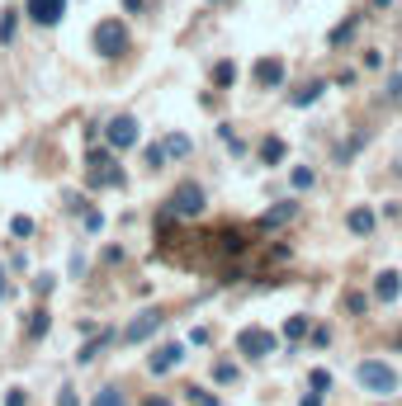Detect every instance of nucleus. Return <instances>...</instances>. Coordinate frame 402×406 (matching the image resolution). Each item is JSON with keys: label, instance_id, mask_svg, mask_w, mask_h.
<instances>
[{"label": "nucleus", "instance_id": "f257e3e1", "mask_svg": "<svg viewBox=\"0 0 402 406\" xmlns=\"http://www.w3.org/2000/svg\"><path fill=\"white\" fill-rule=\"evenodd\" d=\"M237 350L246 355V359H265V355H275L280 350V335L275 331H265V326H246L237 335Z\"/></svg>", "mask_w": 402, "mask_h": 406}, {"label": "nucleus", "instance_id": "f03ea898", "mask_svg": "<svg viewBox=\"0 0 402 406\" xmlns=\"http://www.w3.org/2000/svg\"><path fill=\"white\" fill-rule=\"evenodd\" d=\"M199 213H203V189L180 184V189L170 194V203L161 208V222H170V217H199Z\"/></svg>", "mask_w": 402, "mask_h": 406}, {"label": "nucleus", "instance_id": "7ed1b4c3", "mask_svg": "<svg viewBox=\"0 0 402 406\" xmlns=\"http://www.w3.org/2000/svg\"><path fill=\"white\" fill-rule=\"evenodd\" d=\"M360 383L369 392H379V397H393V392H398V373L388 364H379V359H364L360 364Z\"/></svg>", "mask_w": 402, "mask_h": 406}, {"label": "nucleus", "instance_id": "20e7f679", "mask_svg": "<svg viewBox=\"0 0 402 406\" xmlns=\"http://www.w3.org/2000/svg\"><path fill=\"white\" fill-rule=\"evenodd\" d=\"M123 47H128V34H123L119 19H104L100 29H95V52L100 57H119Z\"/></svg>", "mask_w": 402, "mask_h": 406}, {"label": "nucleus", "instance_id": "39448f33", "mask_svg": "<svg viewBox=\"0 0 402 406\" xmlns=\"http://www.w3.org/2000/svg\"><path fill=\"white\" fill-rule=\"evenodd\" d=\"M90 175H85V184L90 189H104V184H123V170H114V165L104 161V152H90Z\"/></svg>", "mask_w": 402, "mask_h": 406}, {"label": "nucleus", "instance_id": "423d86ee", "mask_svg": "<svg viewBox=\"0 0 402 406\" xmlns=\"http://www.w3.org/2000/svg\"><path fill=\"white\" fill-rule=\"evenodd\" d=\"M137 137H142V132H137V119H128V114H123V119L109 123V147H114V152L137 147Z\"/></svg>", "mask_w": 402, "mask_h": 406}, {"label": "nucleus", "instance_id": "0eeeda50", "mask_svg": "<svg viewBox=\"0 0 402 406\" xmlns=\"http://www.w3.org/2000/svg\"><path fill=\"white\" fill-rule=\"evenodd\" d=\"M62 14H67V0H29V19L34 24H62Z\"/></svg>", "mask_w": 402, "mask_h": 406}, {"label": "nucleus", "instance_id": "6e6552de", "mask_svg": "<svg viewBox=\"0 0 402 406\" xmlns=\"http://www.w3.org/2000/svg\"><path fill=\"white\" fill-rule=\"evenodd\" d=\"M161 322H166L161 312H142L137 322H133V326H128V331H123V345H137V340H147L152 331H161Z\"/></svg>", "mask_w": 402, "mask_h": 406}, {"label": "nucleus", "instance_id": "1a4fd4ad", "mask_svg": "<svg viewBox=\"0 0 402 406\" xmlns=\"http://www.w3.org/2000/svg\"><path fill=\"white\" fill-rule=\"evenodd\" d=\"M256 81L265 85V90L284 85V62H280V57H260V62H256Z\"/></svg>", "mask_w": 402, "mask_h": 406}, {"label": "nucleus", "instance_id": "9d476101", "mask_svg": "<svg viewBox=\"0 0 402 406\" xmlns=\"http://www.w3.org/2000/svg\"><path fill=\"white\" fill-rule=\"evenodd\" d=\"M293 217H298V203H293V199H284V203H275V208H270V213L260 217V227H265V232H275V227L293 222Z\"/></svg>", "mask_w": 402, "mask_h": 406}, {"label": "nucleus", "instance_id": "9b49d317", "mask_svg": "<svg viewBox=\"0 0 402 406\" xmlns=\"http://www.w3.org/2000/svg\"><path fill=\"white\" fill-rule=\"evenodd\" d=\"M180 359H185V350H180V345H161L157 355L147 359V368H152V373H170V368L180 364Z\"/></svg>", "mask_w": 402, "mask_h": 406}, {"label": "nucleus", "instance_id": "f8f14e48", "mask_svg": "<svg viewBox=\"0 0 402 406\" xmlns=\"http://www.w3.org/2000/svg\"><path fill=\"white\" fill-rule=\"evenodd\" d=\"M109 340H114V335H109V331H95V335H90V345H80V364H95V359H100V350H104V345H109Z\"/></svg>", "mask_w": 402, "mask_h": 406}, {"label": "nucleus", "instance_id": "ddd939ff", "mask_svg": "<svg viewBox=\"0 0 402 406\" xmlns=\"http://www.w3.org/2000/svg\"><path fill=\"white\" fill-rule=\"evenodd\" d=\"M374 293H379V298H383V302H393V298H398V293H402V284H398V274H393V270H383V274H379V279H374Z\"/></svg>", "mask_w": 402, "mask_h": 406}, {"label": "nucleus", "instance_id": "4468645a", "mask_svg": "<svg viewBox=\"0 0 402 406\" xmlns=\"http://www.w3.org/2000/svg\"><path fill=\"white\" fill-rule=\"evenodd\" d=\"M284 156H289L284 137H265V142H260V161H265V165H280Z\"/></svg>", "mask_w": 402, "mask_h": 406}, {"label": "nucleus", "instance_id": "2eb2a0df", "mask_svg": "<svg viewBox=\"0 0 402 406\" xmlns=\"http://www.w3.org/2000/svg\"><path fill=\"white\" fill-rule=\"evenodd\" d=\"M346 227H350L355 237H369V232H374V213H369V208H355V213L346 217Z\"/></svg>", "mask_w": 402, "mask_h": 406}, {"label": "nucleus", "instance_id": "dca6fc26", "mask_svg": "<svg viewBox=\"0 0 402 406\" xmlns=\"http://www.w3.org/2000/svg\"><path fill=\"white\" fill-rule=\"evenodd\" d=\"M322 90H326V81H313V85H303V90H293L289 99H293L298 109H308V104H317V99H322Z\"/></svg>", "mask_w": 402, "mask_h": 406}, {"label": "nucleus", "instance_id": "f3484780", "mask_svg": "<svg viewBox=\"0 0 402 406\" xmlns=\"http://www.w3.org/2000/svg\"><path fill=\"white\" fill-rule=\"evenodd\" d=\"M213 85H218V90H232V85H237V67H232V62H218V67H213Z\"/></svg>", "mask_w": 402, "mask_h": 406}, {"label": "nucleus", "instance_id": "a211bd4d", "mask_svg": "<svg viewBox=\"0 0 402 406\" xmlns=\"http://www.w3.org/2000/svg\"><path fill=\"white\" fill-rule=\"evenodd\" d=\"M166 156H190V137H185V132L166 137Z\"/></svg>", "mask_w": 402, "mask_h": 406}, {"label": "nucleus", "instance_id": "6ab92c4d", "mask_svg": "<svg viewBox=\"0 0 402 406\" xmlns=\"http://www.w3.org/2000/svg\"><path fill=\"white\" fill-rule=\"evenodd\" d=\"M355 29H360V19H346V24H336V29H331V47H341V43L350 38Z\"/></svg>", "mask_w": 402, "mask_h": 406}, {"label": "nucleus", "instance_id": "aec40b11", "mask_svg": "<svg viewBox=\"0 0 402 406\" xmlns=\"http://www.w3.org/2000/svg\"><path fill=\"white\" fill-rule=\"evenodd\" d=\"M218 241H223V250H232V255H237V250H246V237H241V232H223Z\"/></svg>", "mask_w": 402, "mask_h": 406}, {"label": "nucleus", "instance_id": "412c9836", "mask_svg": "<svg viewBox=\"0 0 402 406\" xmlns=\"http://www.w3.org/2000/svg\"><path fill=\"white\" fill-rule=\"evenodd\" d=\"M185 392H190V402H194V406H223L213 392H203V387H185Z\"/></svg>", "mask_w": 402, "mask_h": 406}, {"label": "nucleus", "instance_id": "4be33fe9", "mask_svg": "<svg viewBox=\"0 0 402 406\" xmlns=\"http://www.w3.org/2000/svg\"><path fill=\"white\" fill-rule=\"evenodd\" d=\"M303 331H308V317H289V322H284V335H289V340H298Z\"/></svg>", "mask_w": 402, "mask_h": 406}, {"label": "nucleus", "instance_id": "5701e85b", "mask_svg": "<svg viewBox=\"0 0 402 406\" xmlns=\"http://www.w3.org/2000/svg\"><path fill=\"white\" fill-rule=\"evenodd\" d=\"M10 38H14V10L0 14V43H10Z\"/></svg>", "mask_w": 402, "mask_h": 406}, {"label": "nucleus", "instance_id": "b1692460", "mask_svg": "<svg viewBox=\"0 0 402 406\" xmlns=\"http://www.w3.org/2000/svg\"><path fill=\"white\" fill-rule=\"evenodd\" d=\"M47 326H52V317H47V312H34V322H29V335H47Z\"/></svg>", "mask_w": 402, "mask_h": 406}, {"label": "nucleus", "instance_id": "393cba45", "mask_svg": "<svg viewBox=\"0 0 402 406\" xmlns=\"http://www.w3.org/2000/svg\"><path fill=\"white\" fill-rule=\"evenodd\" d=\"M331 387V373L326 368H313V392H326Z\"/></svg>", "mask_w": 402, "mask_h": 406}, {"label": "nucleus", "instance_id": "a878e982", "mask_svg": "<svg viewBox=\"0 0 402 406\" xmlns=\"http://www.w3.org/2000/svg\"><path fill=\"white\" fill-rule=\"evenodd\" d=\"M308 184H313V170L298 165V170H293V189H308Z\"/></svg>", "mask_w": 402, "mask_h": 406}, {"label": "nucleus", "instance_id": "bb28decb", "mask_svg": "<svg viewBox=\"0 0 402 406\" xmlns=\"http://www.w3.org/2000/svg\"><path fill=\"white\" fill-rule=\"evenodd\" d=\"M95 406H123V397H119V392H114V387H104V392L95 397Z\"/></svg>", "mask_w": 402, "mask_h": 406}, {"label": "nucleus", "instance_id": "cd10ccee", "mask_svg": "<svg viewBox=\"0 0 402 406\" xmlns=\"http://www.w3.org/2000/svg\"><path fill=\"white\" fill-rule=\"evenodd\" d=\"M147 165L161 170V165H166V147H147Z\"/></svg>", "mask_w": 402, "mask_h": 406}, {"label": "nucleus", "instance_id": "c85d7f7f", "mask_svg": "<svg viewBox=\"0 0 402 406\" xmlns=\"http://www.w3.org/2000/svg\"><path fill=\"white\" fill-rule=\"evenodd\" d=\"M213 378H218V383H237V368H232V364H218V368H213Z\"/></svg>", "mask_w": 402, "mask_h": 406}, {"label": "nucleus", "instance_id": "c756f323", "mask_svg": "<svg viewBox=\"0 0 402 406\" xmlns=\"http://www.w3.org/2000/svg\"><path fill=\"white\" fill-rule=\"evenodd\" d=\"M10 232H14V237H29V232H34V222H29V217H14V222H10Z\"/></svg>", "mask_w": 402, "mask_h": 406}, {"label": "nucleus", "instance_id": "7c9ffc66", "mask_svg": "<svg viewBox=\"0 0 402 406\" xmlns=\"http://www.w3.org/2000/svg\"><path fill=\"white\" fill-rule=\"evenodd\" d=\"M388 95H393V99H402V71L393 76V81H388Z\"/></svg>", "mask_w": 402, "mask_h": 406}, {"label": "nucleus", "instance_id": "2f4dec72", "mask_svg": "<svg viewBox=\"0 0 402 406\" xmlns=\"http://www.w3.org/2000/svg\"><path fill=\"white\" fill-rule=\"evenodd\" d=\"M57 406H76V392H71V387H62V397H57Z\"/></svg>", "mask_w": 402, "mask_h": 406}, {"label": "nucleus", "instance_id": "473e14b6", "mask_svg": "<svg viewBox=\"0 0 402 406\" xmlns=\"http://www.w3.org/2000/svg\"><path fill=\"white\" fill-rule=\"evenodd\" d=\"M298 406H322V392H308V397H303Z\"/></svg>", "mask_w": 402, "mask_h": 406}, {"label": "nucleus", "instance_id": "72a5a7b5", "mask_svg": "<svg viewBox=\"0 0 402 406\" xmlns=\"http://www.w3.org/2000/svg\"><path fill=\"white\" fill-rule=\"evenodd\" d=\"M5 293H10V284H5V270H0V302H5Z\"/></svg>", "mask_w": 402, "mask_h": 406}, {"label": "nucleus", "instance_id": "f704fd0d", "mask_svg": "<svg viewBox=\"0 0 402 406\" xmlns=\"http://www.w3.org/2000/svg\"><path fill=\"white\" fill-rule=\"evenodd\" d=\"M147 406H170V402H166V397H152V402H147Z\"/></svg>", "mask_w": 402, "mask_h": 406}, {"label": "nucleus", "instance_id": "c9c22d12", "mask_svg": "<svg viewBox=\"0 0 402 406\" xmlns=\"http://www.w3.org/2000/svg\"><path fill=\"white\" fill-rule=\"evenodd\" d=\"M398 350H402V331H398Z\"/></svg>", "mask_w": 402, "mask_h": 406}]
</instances>
